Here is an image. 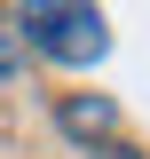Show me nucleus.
Returning a JSON list of instances; mask_svg holds the SVG:
<instances>
[{
    "instance_id": "f03ea898",
    "label": "nucleus",
    "mask_w": 150,
    "mask_h": 159,
    "mask_svg": "<svg viewBox=\"0 0 150 159\" xmlns=\"http://www.w3.org/2000/svg\"><path fill=\"white\" fill-rule=\"evenodd\" d=\"M63 127H71L79 143H103V135L119 127V111H111L103 96H71V103H63Z\"/></svg>"
},
{
    "instance_id": "7ed1b4c3",
    "label": "nucleus",
    "mask_w": 150,
    "mask_h": 159,
    "mask_svg": "<svg viewBox=\"0 0 150 159\" xmlns=\"http://www.w3.org/2000/svg\"><path fill=\"white\" fill-rule=\"evenodd\" d=\"M16 56H24L16 48V16H0V80H16Z\"/></svg>"
},
{
    "instance_id": "f257e3e1",
    "label": "nucleus",
    "mask_w": 150,
    "mask_h": 159,
    "mask_svg": "<svg viewBox=\"0 0 150 159\" xmlns=\"http://www.w3.org/2000/svg\"><path fill=\"white\" fill-rule=\"evenodd\" d=\"M16 40L40 48V56H56V64H95L111 48L103 8H71V0H32V8H16Z\"/></svg>"
}]
</instances>
